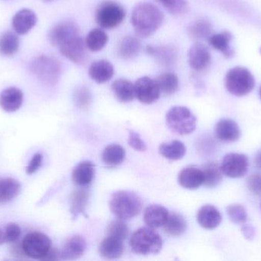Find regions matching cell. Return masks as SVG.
<instances>
[{"label":"cell","instance_id":"obj_1","mask_svg":"<svg viewBox=\"0 0 261 261\" xmlns=\"http://www.w3.org/2000/svg\"><path fill=\"white\" fill-rule=\"evenodd\" d=\"M164 21V13L156 6L147 2L138 3L135 6L130 18L135 33L142 38L154 34Z\"/></svg>","mask_w":261,"mask_h":261},{"label":"cell","instance_id":"obj_2","mask_svg":"<svg viewBox=\"0 0 261 261\" xmlns=\"http://www.w3.org/2000/svg\"><path fill=\"white\" fill-rule=\"evenodd\" d=\"M141 197L130 191H118L113 193L110 202L112 212L122 220H128L138 216L142 209Z\"/></svg>","mask_w":261,"mask_h":261},{"label":"cell","instance_id":"obj_3","mask_svg":"<svg viewBox=\"0 0 261 261\" xmlns=\"http://www.w3.org/2000/svg\"><path fill=\"white\" fill-rule=\"evenodd\" d=\"M225 86L231 94L236 97L246 96L254 90L255 79L248 68L237 66L227 72L225 77Z\"/></svg>","mask_w":261,"mask_h":261},{"label":"cell","instance_id":"obj_4","mask_svg":"<svg viewBox=\"0 0 261 261\" xmlns=\"http://www.w3.org/2000/svg\"><path fill=\"white\" fill-rule=\"evenodd\" d=\"M162 246L161 235L150 227L139 228L130 237V247L135 254H156L161 251Z\"/></svg>","mask_w":261,"mask_h":261},{"label":"cell","instance_id":"obj_5","mask_svg":"<svg viewBox=\"0 0 261 261\" xmlns=\"http://www.w3.org/2000/svg\"><path fill=\"white\" fill-rule=\"evenodd\" d=\"M32 73L46 85H56L62 74V65L57 58L48 55L37 57L32 64Z\"/></svg>","mask_w":261,"mask_h":261},{"label":"cell","instance_id":"obj_6","mask_svg":"<svg viewBox=\"0 0 261 261\" xmlns=\"http://www.w3.org/2000/svg\"><path fill=\"white\" fill-rule=\"evenodd\" d=\"M125 9L113 0L101 3L95 12V19L102 29H113L120 26L125 18Z\"/></svg>","mask_w":261,"mask_h":261},{"label":"cell","instance_id":"obj_7","mask_svg":"<svg viewBox=\"0 0 261 261\" xmlns=\"http://www.w3.org/2000/svg\"><path fill=\"white\" fill-rule=\"evenodd\" d=\"M166 121L169 128L176 134H190L196 130V117L186 107H172L166 115Z\"/></svg>","mask_w":261,"mask_h":261},{"label":"cell","instance_id":"obj_8","mask_svg":"<svg viewBox=\"0 0 261 261\" xmlns=\"http://www.w3.org/2000/svg\"><path fill=\"white\" fill-rule=\"evenodd\" d=\"M21 245L26 257L41 260L52 247L50 238L41 232L29 233L24 236Z\"/></svg>","mask_w":261,"mask_h":261},{"label":"cell","instance_id":"obj_9","mask_svg":"<svg viewBox=\"0 0 261 261\" xmlns=\"http://www.w3.org/2000/svg\"><path fill=\"white\" fill-rule=\"evenodd\" d=\"M249 160L246 155L242 153H231L222 159V173L227 177L237 179L242 178L248 173Z\"/></svg>","mask_w":261,"mask_h":261},{"label":"cell","instance_id":"obj_10","mask_svg":"<svg viewBox=\"0 0 261 261\" xmlns=\"http://www.w3.org/2000/svg\"><path fill=\"white\" fill-rule=\"evenodd\" d=\"M80 35V28L72 20H64L54 26L49 30L47 38L50 44L59 48L70 38Z\"/></svg>","mask_w":261,"mask_h":261},{"label":"cell","instance_id":"obj_11","mask_svg":"<svg viewBox=\"0 0 261 261\" xmlns=\"http://www.w3.org/2000/svg\"><path fill=\"white\" fill-rule=\"evenodd\" d=\"M135 97L140 102L151 104L156 102L161 96V90L155 79L149 77L138 78L135 84Z\"/></svg>","mask_w":261,"mask_h":261},{"label":"cell","instance_id":"obj_12","mask_svg":"<svg viewBox=\"0 0 261 261\" xmlns=\"http://www.w3.org/2000/svg\"><path fill=\"white\" fill-rule=\"evenodd\" d=\"M146 53L150 55L156 63L164 67H171L176 64L178 58V50L173 44L147 45Z\"/></svg>","mask_w":261,"mask_h":261},{"label":"cell","instance_id":"obj_13","mask_svg":"<svg viewBox=\"0 0 261 261\" xmlns=\"http://www.w3.org/2000/svg\"><path fill=\"white\" fill-rule=\"evenodd\" d=\"M86 49L85 41L80 35L70 38L59 47L60 52L63 56L77 64H83L87 58Z\"/></svg>","mask_w":261,"mask_h":261},{"label":"cell","instance_id":"obj_14","mask_svg":"<svg viewBox=\"0 0 261 261\" xmlns=\"http://www.w3.org/2000/svg\"><path fill=\"white\" fill-rule=\"evenodd\" d=\"M212 61V55L208 48L200 42H196L190 47L188 52V62L194 72H205Z\"/></svg>","mask_w":261,"mask_h":261},{"label":"cell","instance_id":"obj_15","mask_svg":"<svg viewBox=\"0 0 261 261\" xmlns=\"http://www.w3.org/2000/svg\"><path fill=\"white\" fill-rule=\"evenodd\" d=\"M87 248L85 239L80 235H73L69 238L60 251L61 260H74L84 255Z\"/></svg>","mask_w":261,"mask_h":261},{"label":"cell","instance_id":"obj_16","mask_svg":"<svg viewBox=\"0 0 261 261\" xmlns=\"http://www.w3.org/2000/svg\"><path fill=\"white\" fill-rule=\"evenodd\" d=\"M216 137L222 142L234 143L239 140L241 130L237 123L231 119H222L215 127Z\"/></svg>","mask_w":261,"mask_h":261},{"label":"cell","instance_id":"obj_17","mask_svg":"<svg viewBox=\"0 0 261 261\" xmlns=\"http://www.w3.org/2000/svg\"><path fill=\"white\" fill-rule=\"evenodd\" d=\"M38 18L35 12L29 9H23L16 12L12 18V27L17 34L25 35L36 25Z\"/></svg>","mask_w":261,"mask_h":261},{"label":"cell","instance_id":"obj_18","mask_svg":"<svg viewBox=\"0 0 261 261\" xmlns=\"http://www.w3.org/2000/svg\"><path fill=\"white\" fill-rule=\"evenodd\" d=\"M114 72V66L105 59L93 61L89 67L90 78L98 84L108 82L113 78Z\"/></svg>","mask_w":261,"mask_h":261},{"label":"cell","instance_id":"obj_19","mask_svg":"<svg viewBox=\"0 0 261 261\" xmlns=\"http://www.w3.org/2000/svg\"><path fill=\"white\" fill-rule=\"evenodd\" d=\"M22 91L15 87H8L0 93V107L8 113L16 111L22 105Z\"/></svg>","mask_w":261,"mask_h":261},{"label":"cell","instance_id":"obj_20","mask_svg":"<svg viewBox=\"0 0 261 261\" xmlns=\"http://www.w3.org/2000/svg\"><path fill=\"white\" fill-rule=\"evenodd\" d=\"M179 185L187 189L194 190L203 185L204 176L201 169L188 167L181 170L178 176Z\"/></svg>","mask_w":261,"mask_h":261},{"label":"cell","instance_id":"obj_21","mask_svg":"<svg viewBox=\"0 0 261 261\" xmlns=\"http://www.w3.org/2000/svg\"><path fill=\"white\" fill-rule=\"evenodd\" d=\"M222 220V214L214 205H204L198 211V223L205 229H215L219 226Z\"/></svg>","mask_w":261,"mask_h":261},{"label":"cell","instance_id":"obj_22","mask_svg":"<svg viewBox=\"0 0 261 261\" xmlns=\"http://www.w3.org/2000/svg\"><path fill=\"white\" fill-rule=\"evenodd\" d=\"M233 35L228 31H223L220 33L212 35L208 38L210 45L220 52L227 59L232 58L234 56V50L231 45Z\"/></svg>","mask_w":261,"mask_h":261},{"label":"cell","instance_id":"obj_23","mask_svg":"<svg viewBox=\"0 0 261 261\" xmlns=\"http://www.w3.org/2000/svg\"><path fill=\"white\" fill-rule=\"evenodd\" d=\"M95 176V165L90 161L80 162L72 172V179L76 185L81 187L90 185Z\"/></svg>","mask_w":261,"mask_h":261},{"label":"cell","instance_id":"obj_24","mask_svg":"<svg viewBox=\"0 0 261 261\" xmlns=\"http://www.w3.org/2000/svg\"><path fill=\"white\" fill-rule=\"evenodd\" d=\"M168 216L169 211L165 207L160 205H150L144 211V221L150 228H161L167 222Z\"/></svg>","mask_w":261,"mask_h":261},{"label":"cell","instance_id":"obj_25","mask_svg":"<svg viewBox=\"0 0 261 261\" xmlns=\"http://www.w3.org/2000/svg\"><path fill=\"white\" fill-rule=\"evenodd\" d=\"M99 250V254L104 258L113 260L122 257L125 247L123 241L108 236L101 242Z\"/></svg>","mask_w":261,"mask_h":261},{"label":"cell","instance_id":"obj_26","mask_svg":"<svg viewBox=\"0 0 261 261\" xmlns=\"http://www.w3.org/2000/svg\"><path fill=\"white\" fill-rule=\"evenodd\" d=\"M142 49L139 38L132 35H127L122 38L119 44L118 53L124 60H130L138 56Z\"/></svg>","mask_w":261,"mask_h":261},{"label":"cell","instance_id":"obj_27","mask_svg":"<svg viewBox=\"0 0 261 261\" xmlns=\"http://www.w3.org/2000/svg\"><path fill=\"white\" fill-rule=\"evenodd\" d=\"M213 25L206 18L195 20L187 26V33L190 38L196 40L206 39L213 33Z\"/></svg>","mask_w":261,"mask_h":261},{"label":"cell","instance_id":"obj_28","mask_svg":"<svg viewBox=\"0 0 261 261\" xmlns=\"http://www.w3.org/2000/svg\"><path fill=\"white\" fill-rule=\"evenodd\" d=\"M112 90L118 101L128 103L135 97V85L125 78L116 80L112 84Z\"/></svg>","mask_w":261,"mask_h":261},{"label":"cell","instance_id":"obj_29","mask_svg":"<svg viewBox=\"0 0 261 261\" xmlns=\"http://www.w3.org/2000/svg\"><path fill=\"white\" fill-rule=\"evenodd\" d=\"M21 191V184L10 177H0V203L13 200Z\"/></svg>","mask_w":261,"mask_h":261},{"label":"cell","instance_id":"obj_30","mask_svg":"<svg viewBox=\"0 0 261 261\" xmlns=\"http://www.w3.org/2000/svg\"><path fill=\"white\" fill-rule=\"evenodd\" d=\"M204 176L203 185L208 188L217 186L222 180V173L221 165L217 162H208L202 169Z\"/></svg>","mask_w":261,"mask_h":261},{"label":"cell","instance_id":"obj_31","mask_svg":"<svg viewBox=\"0 0 261 261\" xmlns=\"http://www.w3.org/2000/svg\"><path fill=\"white\" fill-rule=\"evenodd\" d=\"M164 231L173 237H179L185 233L187 228V222L182 215L173 212L169 214L168 219L164 224Z\"/></svg>","mask_w":261,"mask_h":261},{"label":"cell","instance_id":"obj_32","mask_svg":"<svg viewBox=\"0 0 261 261\" xmlns=\"http://www.w3.org/2000/svg\"><path fill=\"white\" fill-rule=\"evenodd\" d=\"M125 158V149L119 144H110L102 152V161L108 167L120 165L123 162Z\"/></svg>","mask_w":261,"mask_h":261},{"label":"cell","instance_id":"obj_33","mask_svg":"<svg viewBox=\"0 0 261 261\" xmlns=\"http://www.w3.org/2000/svg\"><path fill=\"white\" fill-rule=\"evenodd\" d=\"M159 152L166 159L179 160L185 156L187 148L184 143L174 140L161 144L159 147Z\"/></svg>","mask_w":261,"mask_h":261},{"label":"cell","instance_id":"obj_34","mask_svg":"<svg viewBox=\"0 0 261 261\" xmlns=\"http://www.w3.org/2000/svg\"><path fill=\"white\" fill-rule=\"evenodd\" d=\"M155 81L158 83L161 93L163 94H173L179 88V78L177 75L171 72H166L156 77Z\"/></svg>","mask_w":261,"mask_h":261},{"label":"cell","instance_id":"obj_35","mask_svg":"<svg viewBox=\"0 0 261 261\" xmlns=\"http://www.w3.org/2000/svg\"><path fill=\"white\" fill-rule=\"evenodd\" d=\"M109 41L107 32L100 29H92L86 38V46L90 52H97L104 49Z\"/></svg>","mask_w":261,"mask_h":261},{"label":"cell","instance_id":"obj_36","mask_svg":"<svg viewBox=\"0 0 261 261\" xmlns=\"http://www.w3.org/2000/svg\"><path fill=\"white\" fill-rule=\"evenodd\" d=\"M89 194L85 189L75 190L70 196V212L73 219H76L85 211L88 204Z\"/></svg>","mask_w":261,"mask_h":261},{"label":"cell","instance_id":"obj_37","mask_svg":"<svg viewBox=\"0 0 261 261\" xmlns=\"http://www.w3.org/2000/svg\"><path fill=\"white\" fill-rule=\"evenodd\" d=\"M20 41L16 34L6 32L0 36V55L12 56L18 52Z\"/></svg>","mask_w":261,"mask_h":261},{"label":"cell","instance_id":"obj_38","mask_svg":"<svg viewBox=\"0 0 261 261\" xmlns=\"http://www.w3.org/2000/svg\"><path fill=\"white\" fill-rule=\"evenodd\" d=\"M173 15H182L190 10L187 0H155Z\"/></svg>","mask_w":261,"mask_h":261},{"label":"cell","instance_id":"obj_39","mask_svg":"<svg viewBox=\"0 0 261 261\" xmlns=\"http://www.w3.org/2000/svg\"><path fill=\"white\" fill-rule=\"evenodd\" d=\"M107 235L124 241L129 235V228L124 220L113 221L107 227Z\"/></svg>","mask_w":261,"mask_h":261},{"label":"cell","instance_id":"obj_40","mask_svg":"<svg viewBox=\"0 0 261 261\" xmlns=\"http://www.w3.org/2000/svg\"><path fill=\"white\" fill-rule=\"evenodd\" d=\"M227 214L230 220L236 225H243L248 220V212L243 205L232 204L226 208Z\"/></svg>","mask_w":261,"mask_h":261},{"label":"cell","instance_id":"obj_41","mask_svg":"<svg viewBox=\"0 0 261 261\" xmlns=\"http://www.w3.org/2000/svg\"><path fill=\"white\" fill-rule=\"evenodd\" d=\"M73 99L76 107L83 110L88 108L92 101L91 91L88 87L81 86L75 90Z\"/></svg>","mask_w":261,"mask_h":261},{"label":"cell","instance_id":"obj_42","mask_svg":"<svg viewBox=\"0 0 261 261\" xmlns=\"http://www.w3.org/2000/svg\"><path fill=\"white\" fill-rule=\"evenodd\" d=\"M4 232L6 242L12 244L18 242L21 236V231L20 227L16 224L9 223L5 228Z\"/></svg>","mask_w":261,"mask_h":261},{"label":"cell","instance_id":"obj_43","mask_svg":"<svg viewBox=\"0 0 261 261\" xmlns=\"http://www.w3.org/2000/svg\"><path fill=\"white\" fill-rule=\"evenodd\" d=\"M247 186L253 194L261 196V173H254L247 179Z\"/></svg>","mask_w":261,"mask_h":261},{"label":"cell","instance_id":"obj_44","mask_svg":"<svg viewBox=\"0 0 261 261\" xmlns=\"http://www.w3.org/2000/svg\"><path fill=\"white\" fill-rule=\"evenodd\" d=\"M128 144L134 150L139 152H144L147 150V147L145 143L141 139L140 135L133 130H130L128 134Z\"/></svg>","mask_w":261,"mask_h":261},{"label":"cell","instance_id":"obj_45","mask_svg":"<svg viewBox=\"0 0 261 261\" xmlns=\"http://www.w3.org/2000/svg\"><path fill=\"white\" fill-rule=\"evenodd\" d=\"M42 161L43 156L41 153H36L34 155L26 167V173L28 175H32L36 173L41 167Z\"/></svg>","mask_w":261,"mask_h":261},{"label":"cell","instance_id":"obj_46","mask_svg":"<svg viewBox=\"0 0 261 261\" xmlns=\"http://www.w3.org/2000/svg\"><path fill=\"white\" fill-rule=\"evenodd\" d=\"M10 254L13 257H16L17 259H25L28 258L23 251L22 245L18 244V242H14L12 243L10 248Z\"/></svg>","mask_w":261,"mask_h":261},{"label":"cell","instance_id":"obj_47","mask_svg":"<svg viewBox=\"0 0 261 261\" xmlns=\"http://www.w3.org/2000/svg\"><path fill=\"white\" fill-rule=\"evenodd\" d=\"M242 234L244 237L248 241L254 240L256 235V229L254 226L251 225H246L244 224L242 228Z\"/></svg>","mask_w":261,"mask_h":261},{"label":"cell","instance_id":"obj_48","mask_svg":"<svg viewBox=\"0 0 261 261\" xmlns=\"http://www.w3.org/2000/svg\"><path fill=\"white\" fill-rule=\"evenodd\" d=\"M61 260V255H60V251H58L56 248L51 247L45 256L43 257V261H55Z\"/></svg>","mask_w":261,"mask_h":261},{"label":"cell","instance_id":"obj_49","mask_svg":"<svg viewBox=\"0 0 261 261\" xmlns=\"http://www.w3.org/2000/svg\"><path fill=\"white\" fill-rule=\"evenodd\" d=\"M254 165L257 168L261 169V150L257 152L254 158Z\"/></svg>","mask_w":261,"mask_h":261},{"label":"cell","instance_id":"obj_50","mask_svg":"<svg viewBox=\"0 0 261 261\" xmlns=\"http://www.w3.org/2000/svg\"><path fill=\"white\" fill-rule=\"evenodd\" d=\"M6 236H5V232L0 229V245H3L6 243Z\"/></svg>","mask_w":261,"mask_h":261},{"label":"cell","instance_id":"obj_51","mask_svg":"<svg viewBox=\"0 0 261 261\" xmlns=\"http://www.w3.org/2000/svg\"><path fill=\"white\" fill-rule=\"evenodd\" d=\"M259 95H260V98L261 100V86H260V89H259Z\"/></svg>","mask_w":261,"mask_h":261},{"label":"cell","instance_id":"obj_52","mask_svg":"<svg viewBox=\"0 0 261 261\" xmlns=\"http://www.w3.org/2000/svg\"><path fill=\"white\" fill-rule=\"evenodd\" d=\"M260 54H261V48L260 49Z\"/></svg>","mask_w":261,"mask_h":261},{"label":"cell","instance_id":"obj_53","mask_svg":"<svg viewBox=\"0 0 261 261\" xmlns=\"http://www.w3.org/2000/svg\"><path fill=\"white\" fill-rule=\"evenodd\" d=\"M46 1H50V0H46Z\"/></svg>","mask_w":261,"mask_h":261},{"label":"cell","instance_id":"obj_54","mask_svg":"<svg viewBox=\"0 0 261 261\" xmlns=\"http://www.w3.org/2000/svg\"><path fill=\"white\" fill-rule=\"evenodd\" d=\"M260 207H261V203H260Z\"/></svg>","mask_w":261,"mask_h":261}]
</instances>
